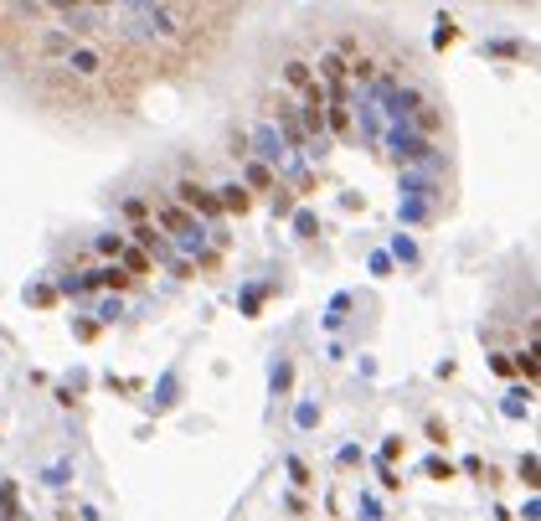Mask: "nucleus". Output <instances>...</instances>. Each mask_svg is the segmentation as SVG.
Here are the masks:
<instances>
[{
  "label": "nucleus",
  "mask_w": 541,
  "mask_h": 521,
  "mask_svg": "<svg viewBox=\"0 0 541 521\" xmlns=\"http://www.w3.org/2000/svg\"><path fill=\"white\" fill-rule=\"evenodd\" d=\"M0 52L57 109H129L139 93V77L150 73L119 42L62 31L42 0L0 6Z\"/></svg>",
  "instance_id": "f257e3e1"
},
{
  "label": "nucleus",
  "mask_w": 541,
  "mask_h": 521,
  "mask_svg": "<svg viewBox=\"0 0 541 521\" xmlns=\"http://www.w3.org/2000/svg\"><path fill=\"white\" fill-rule=\"evenodd\" d=\"M114 36L124 52H135L144 68H186L201 62L212 42L237 16L232 6H191V0H114Z\"/></svg>",
  "instance_id": "f03ea898"
},
{
  "label": "nucleus",
  "mask_w": 541,
  "mask_h": 521,
  "mask_svg": "<svg viewBox=\"0 0 541 521\" xmlns=\"http://www.w3.org/2000/svg\"><path fill=\"white\" fill-rule=\"evenodd\" d=\"M155 217H160V227L165 232V243H170V253L176 258H201V264H212V253H206V243H212V227H201L191 212H181L170 197L155 202Z\"/></svg>",
  "instance_id": "7ed1b4c3"
},
{
  "label": "nucleus",
  "mask_w": 541,
  "mask_h": 521,
  "mask_svg": "<svg viewBox=\"0 0 541 521\" xmlns=\"http://www.w3.org/2000/svg\"><path fill=\"white\" fill-rule=\"evenodd\" d=\"M376 145H387V155L402 165V171H413V165H428L433 155H439V150H433V139H423L418 129H407V124H387Z\"/></svg>",
  "instance_id": "20e7f679"
},
{
  "label": "nucleus",
  "mask_w": 541,
  "mask_h": 521,
  "mask_svg": "<svg viewBox=\"0 0 541 521\" xmlns=\"http://www.w3.org/2000/svg\"><path fill=\"white\" fill-rule=\"evenodd\" d=\"M170 202H176L181 212H191L201 227H212V232H217L222 206H217V197H212V186H201V181H191V176H186V181H176V197H170Z\"/></svg>",
  "instance_id": "39448f33"
},
{
  "label": "nucleus",
  "mask_w": 541,
  "mask_h": 521,
  "mask_svg": "<svg viewBox=\"0 0 541 521\" xmlns=\"http://www.w3.org/2000/svg\"><path fill=\"white\" fill-rule=\"evenodd\" d=\"M325 135L335 139H351L356 124H351V98H325Z\"/></svg>",
  "instance_id": "423d86ee"
},
{
  "label": "nucleus",
  "mask_w": 541,
  "mask_h": 521,
  "mask_svg": "<svg viewBox=\"0 0 541 521\" xmlns=\"http://www.w3.org/2000/svg\"><path fill=\"white\" fill-rule=\"evenodd\" d=\"M129 284H135V279H129V273L124 269H119V264H103V269H93V273H83V289H129Z\"/></svg>",
  "instance_id": "0eeeda50"
},
{
  "label": "nucleus",
  "mask_w": 541,
  "mask_h": 521,
  "mask_svg": "<svg viewBox=\"0 0 541 521\" xmlns=\"http://www.w3.org/2000/svg\"><path fill=\"white\" fill-rule=\"evenodd\" d=\"M237 186H243V191H247V197H253V191H273V186H279V176H273V171H268V165H258V160H247V165H243V181H237Z\"/></svg>",
  "instance_id": "6e6552de"
},
{
  "label": "nucleus",
  "mask_w": 541,
  "mask_h": 521,
  "mask_svg": "<svg viewBox=\"0 0 541 521\" xmlns=\"http://www.w3.org/2000/svg\"><path fill=\"white\" fill-rule=\"evenodd\" d=\"M176 398H181V377H176V372H165L160 382H155V393H150V408H155V413H165V408H176Z\"/></svg>",
  "instance_id": "1a4fd4ad"
},
{
  "label": "nucleus",
  "mask_w": 541,
  "mask_h": 521,
  "mask_svg": "<svg viewBox=\"0 0 541 521\" xmlns=\"http://www.w3.org/2000/svg\"><path fill=\"white\" fill-rule=\"evenodd\" d=\"M212 197H217V206H222V212H237V217H243L247 206H253V197H247V191L237 186V181H227V186H217Z\"/></svg>",
  "instance_id": "9d476101"
},
{
  "label": "nucleus",
  "mask_w": 541,
  "mask_h": 521,
  "mask_svg": "<svg viewBox=\"0 0 541 521\" xmlns=\"http://www.w3.org/2000/svg\"><path fill=\"white\" fill-rule=\"evenodd\" d=\"M284 83L294 88V93H305V88H314V68H310L305 57H289L284 62Z\"/></svg>",
  "instance_id": "9b49d317"
},
{
  "label": "nucleus",
  "mask_w": 541,
  "mask_h": 521,
  "mask_svg": "<svg viewBox=\"0 0 541 521\" xmlns=\"http://www.w3.org/2000/svg\"><path fill=\"white\" fill-rule=\"evenodd\" d=\"M500 413H505V418H531V387H510L505 402H500Z\"/></svg>",
  "instance_id": "f8f14e48"
},
{
  "label": "nucleus",
  "mask_w": 541,
  "mask_h": 521,
  "mask_svg": "<svg viewBox=\"0 0 541 521\" xmlns=\"http://www.w3.org/2000/svg\"><path fill=\"white\" fill-rule=\"evenodd\" d=\"M268 382H273V393H289V382H294V361L279 356V361L268 367Z\"/></svg>",
  "instance_id": "ddd939ff"
},
{
  "label": "nucleus",
  "mask_w": 541,
  "mask_h": 521,
  "mask_svg": "<svg viewBox=\"0 0 541 521\" xmlns=\"http://www.w3.org/2000/svg\"><path fill=\"white\" fill-rule=\"evenodd\" d=\"M387 258H397V264H418L423 253H418V243L407 238V232H397V238H392V253H387Z\"/></svg>",
  "instance_id": "4468645a"
},
{
  "label": "nucleus",
  "mask_w": 541,
  "mask_h": 521,
  "mask_svg": "<svg viewBox=\"0 0 541 521\" xmlns=\"http://www.w3.org/2000/svg\"><path fill=\"white\" fill-rule=\"evenodd\" d=\"M346 310H351V294H335V299H330V310H325V331H340V325H346Z\"/></svg>",
  "instance_id": "2eb2a0df"
},
{
  "label": "nucleus",
  "mask_w": 541,
  "mask_h": 521,
  "mask_svg": "<svg viewBox=\"0 0 541 521\" xmlns=\"http://www.w3.org/2000/svg\"><path fill=\"white\" fill-rule=\"evenodd\" d=\"M397 217H402V227H413V222H428L433 206H423V202H397Z\"/></svg>",
  "instance_id": "dca6fc26"
},
{
  "label": "nucleus",
  "mask_w": 541,
  "mask_h": 521,
  "mask_svg": "<svg viewBox=\"0 0 541 521\" xmlns=\"http://www.w3.org/2000/svg\"><path fill=\"white\" fill-rule=\"evenodd\" d=\"M320 423V402L305 398V402H294V428H314Z\"/></svg>",
  "instance_id": "f3484780"
},
{
  "label": "nucleus",
  "mask_w": 541,
  "mask_h": 521,
  "mask_svg": "<svg viewBox=\"0 0 541 521\" xmlns=\"http://www.w3.org/2000/svg\"><path fill=\"white\" fill-rule=\"evenodd\" d=\"M0 516L21 521V511H16V480H0Z\"/></svg>",
  "instance_id": "a211bd4d"
},
{
  "label": "nucleus",
  "mask_w": 541,
  "mask_h": 521,
  "mask_svg": "<svg viewBox=\"0 0 541 521\" xmlns=\"http://www.w3.org/2000/svg\"><path fill=\"white\" fill-rule=\"evenodd\" d=\"M294 232L299 238H314V232H320V217H314L310 206H294Z\"/></svg>",
  "instance_id": "6ab92c4d"
},
{
  "label": "nucleus",
  "mask_w": 541,
  "mask_h": 521,
  "mask_svg": "<svg viewBox=\"0 0 541 521\" xmlns=\"http://www.w3.org/2000/svg\"><path fill=\"white\" fill-rule=\"evenodd\" d=\"M454 36H459L454 16H439V21H433V47H448V42H454Z\"/></svg>",
  "instance_id": "aec40b11"
},
{
  "label": "nucleus",
  "mask_w": 541,
  "mask_h": 521,
  "mask_svg": "<svg viewBox=\"0 0 541 521\" xmlns=\"http://www.w3.org/2000/svg\"><path fill=\"white\" fill-rule=\"evenodd\" d=\"M68 475H73V460H57V465H47V475H42V480H47L52 490H62V485H68Z\"/></svg>",
  "instance_id": "412c9836"
},
{
  "label": "nucleus",
  "mask_w": 541,
  "mask_h": 521,
  "mask_svg": "<svg viewBox=\"0 0 541 521\" xmlns=\"http://www.w3.org/2000/svg\"><path fill=\"white\" fill-rule=\"evenodd\" d=\"M516 470H521V480H526V485H531V490L541 485V480H536V475H541V460H536V454H531V449H526V454H521V465H516Z\"/></svg>",
  "instance_id": "4be33fe9"
},
{
  "label": "nucleus",
  "mask_w": 541,
  "mask_h": 521,
  "mask_svg": "<svg viewBox=\"0 0 541 521\" xmlns=\"http://www.w3.org/2000/svg\"><path fill=\"white\" fill-rule=\"evenodd\" d=\"M510 367H516V372H526V382H536V346H526L521 356H510Z\"/></svg>",
  "instance_id": "5701e85b"
},
{
  "label": "nucleus",
  "mask_w": 541,
  "mask_h": 521,
  "mask_svg": "<svg viewBox=\"0 0 541 521\" xmlns=\"http://www.w3.org/2000/svg\"><path fill=\"white\" fill-rule=\"evenodd\" d=\"M52 299H57V289H52V284H31V289H26V305H36V310H47Z\"/></svg>",
  "instance_id": "b1692460"
},
{
  "label": "nucleus",
  "mask_w": 541,
  "mask_h": 521,
  "mask_svg": "<svg viewBox=\"0 0 541 521\" xmlns=\"http://www.w3.org/2000/svg\"><path fill=\"white\" fill-rule=\"evenodd\" d=\"M284 470H289V480H294V485H310V465L299 460V454H289V460H284Z\"/></svg>",
  "instance_id": "393cba45"
},
{
  "label": "nucleus",
  "mask_w": 541,
  "mask_h": 521,
  "mask_svg": "<svg viewBox=\"0 0 541 521\" xmlns=\"http://www.w3.org/2000/svg\"><path fill=\"white\" fill-rule=\"evenodd\" d=\"M98 253L103 258H119V253H124V238H119V232H98Z\"/></svg>",
  "instance_id": "a878e982"
},
{
  "label": "nucleus",
  "mask_w": 541,
  "mask_h": 521,
  "mask_svg": "<svg viewBox=\"0 0 541 521\" xmlns=\"http://www.w3.org/2000/svg\"><path fill=\"white\" fill-rule=\"evenodd\" d=\"M263 310V284H247L243 289V315H258Z\"/></svg>",
  "instance_id": "bb28decb"
},
{
  "label": "nucleus",
  "mask_w": 541,
  "mask_h": 521,
  "mask_svg": "<svg viewBox=\"0 0 541 521\" xmlns=\"http://www.w3.org/2000/svg\"><path fill=\"white\" fill-rule=\"evenodd\" d=\"M423 475H428V480H454V465H448V460H439V454H433V460L423 465Z\"/></svg>",
  "instance_id": "cd10ccee"
},
{
  "label": "nucleus",
  "mask_w": 541,
  "mask_h": 521,
  "mask_svg": "<svg viewBox=\"0 0 541 521\" xmlns=\"http://www.w3.org/2000/svg\"><path fill=\"white\" fill-rule=\"evenodd\" d=\"M485 52H495V57H526L521 42H485Z\"/></svg>",
  "instance_id": "c85d7f7f"
},
{
  "label": "nucleus",
  "mask_w": 541,
  "mask_h": 521,
  "mask_svg": "<svg viewBox=\"0 0 541 521\" xmlns=\"http://www.w3.org/2000/svg\"><path fill=\"white\" fill-rule=\"evenodd\" d=\"M273 212H279V217H294V191H273Z\"/></svg>",
  "instance_id": "c756f323"
},
{
  "label": "nucleus",
  "mask_w": 541,
  "mask_h": 521,
  "mask_svg": "<svg viewBox=\"0 0 541 521\" xmlns=\"http://www.w3.org/2000/svg\"><path fill=\"white\" fill-rule=\"evenodd\" d=\"M119 315H124V299H119V294L98 305V320H103V325H109V320H119Z\"/></svg>",
  "instance_id": "7c9ffc66"
},
{
  "label": "nucleus",
  "mask_w": 541,
  "mask_h": 521,
  "mask_svg": "<svg viewBox=\"0 0 541 521\" xmlns=\"http://www.w3.org/2000/svg\"><path fill=\"white\" fill-rule=\"evenodd\" d=\"M402 454V439H381V465H392Z\"/></svg>",
  "instance_id": "2f4dec72"
},
{
  "label": "nucleus",
  "mask_w": 541,
  "mask_h": 521,
  "mask_svg": "<svg viewBox=\"0 0 541 521\" xmlns=\"http://www.w3.org/2000/svg\"><path fill=\"white\" fill-rule=\"evenodd\" d=\"M124 212L135 217V222H144V212H150V206H144V197H129V202H124Z\"/></svg>",
  "instance_id": "473e14b6"
},
{
  "label": "nucleus",
  "mask_w": 541,
  "mask_h": 521,
  "mask_svg": "<svg viewBox=\"0 0 541 521\" xmlns=\"http://www.w3.org/2000/svg\"><path fill=\"white\" fill-rule=\"evenodd\" d=\"M372 273H376V279H387V273H392V258H387V253H372Z\"/></svg>",
  "instance_id": "72a5a7b5"
},
{
  "label": "nucleus",
  "mask_w": 541,
  "mask_h": 521,
  "mask_svg": "<svg viewBox=\"0 0 541 521\" xmlns=\"http://www.w3.org/2000/svg\"><path fill=\"white\" fill-rule=\"evenodd\" d=\"M361 516H366V521H381V506H376V496H361Z\"/></svg>",
  "instance_id": "f704fd0d"
},
{
  "label": "nucleus",
  "mask_w": 541,
  "mask_h": 521,
  "mask_svg": "<svg viewBox=\"0 0 541 521\" xmlns=\"http://www.w3.org/2000/svg\"><path fill=\"white\" fill-rule=\"evenodd\" d=\"M356 460H361V449H356V444H346V449H335V465H356Z\"/></svg>",
  "instance_id": "c9c22d12"
},
{
  "label": "nucleus",
  "mask_w": 541,
  "mask_h": 521,
  "mask_svg": "<svg viewBox=\"0 0 541 521\" xmlns=\"http://www.w3.org/2000/svg\"><path fill=\"white\" fill-rule=\"evenodd\" d=\"M490 372H495V377H510L516 367H510V356H490Z\"/></svg>",
  "instance_id": "e433bc0d"
},
{
  "label": "nucleus",
  "mask_w": 541,
  "mask_h": 521,
  "mask_svg": "<svg viewBox=\"0 0 541 521\" xmlns=\"http://www.w3.org/2000/svg\"><path fill=\"white\" fill-rule=\"evenodd\" d=\"M428 439H433V444H448V434H443V423H439V418H428Z\"/></svg>",
  "instance_id": "4c0bfd02"
}]
</instances>
